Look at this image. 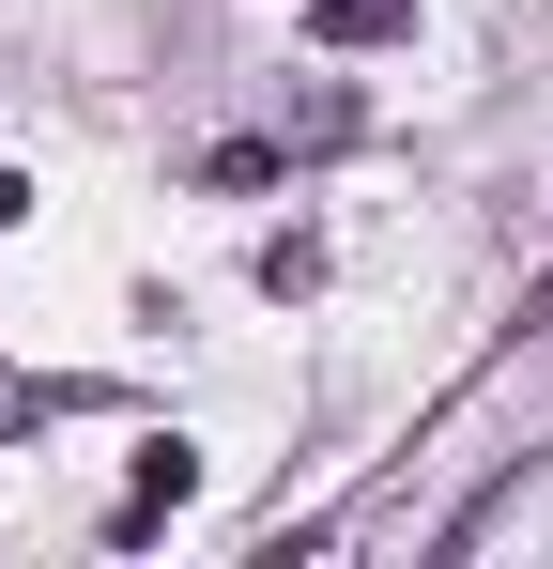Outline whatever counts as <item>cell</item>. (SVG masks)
<instances>
[{"label":"cell","instance_id":"3","mask_svg":"<svg viewBox=\"0 0 553 569\" xmlns=\"http://www.w3.org/2000/svg\"><path fill=\"white\" fill-rule=\"evenodd\" d=\"M47 416H78V385H47V370H0V447H16V431H47Z\"/></svg>","mask_w":553,"mask_h":569},{"label":"cell","instance_id":"2","mask_svg":"<svg viewBox=\"0 0 553 569\" xmlns=\"http://www.w3.org/2000/svg\"><path fill=\"white\" fill-rule=\"evenodd\" d=\"M415 0H308V47H400Z\"/></svg>","mask_w":553,"mask_h":569},{"label":"cell","instance_id":"1","mask_svg":"<svg viewBox=\"0 0 553 569\" xmlns=\"http://www.w3.org/2000/svg\"><path fill=\"white\" fill-rule=\"evenodd\" d=\"M184 492H200V447L170 431V447H139V477H123V508H108V539H154V523H170Z\"/></svg>","mask_w":553,"mask_h":569},{"label":"cell","instance_id":"4","mask_svg":"<svg viewBox=\"0 0 553 569\" xmlns=\"http://www.w3.org/2000/svg\"><path fill=\"white\" fill-rule=\"evenodd\" d=\"M16 216H31V170H0V231H16Z\"/></svg>","mask_w":553,"mask_h":569}]
</instances>
